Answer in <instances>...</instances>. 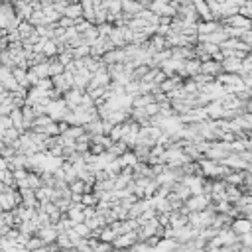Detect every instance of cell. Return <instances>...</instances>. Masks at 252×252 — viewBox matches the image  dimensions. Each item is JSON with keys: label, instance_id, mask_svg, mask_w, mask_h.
<instances>
[{"label": "cell", "instance_id": "6da1fadb", "mask_svg": "<svg viewBox=\"0 0 252 252\" xmlns=\"http://www.w3.org/2000/svg\"><path fill=\"white\" fill-rule=\"evenodd\" d=\"M45 244H56L58 242V236H59V231L56 225H47V227H39V231L36 233Z\"/></svg>", "mask_w": 252, "mask_h": 252}, {"label": "cell", "instance_id": "7a4b0ae2", "mask_svg": "<svg viewBox=\"0 0 252 252\" xmlns=\"http://www.w3.org/2000/svg\"><path fill=\"white\" fill-rule=\"evenodd\" d=\"M231 229H233L238 236L248 234V233H252V221H250L248 217H234L233 223H231Z\"/></svg>", "mask_w": 252, "mask_h": 252}, {"label": "cell", "instance_id": "3957f363", "mask_svg": "<svg viewBox=\"0 0 252 252\" xmlns=\"http://www.w3.org/2000/svg\"><path fill=\"white\" fill-rule=\"evenodd\" d=\"M136 242H138V231H130L126 234H120L113 244L115 248H132Z\"/></svg>", "mask_w": 252, "mask_h": 252}, {"label": "cell", "instance_id": "277c9868", "mask_svg": "<svg viewBox=\"0 0 252 252\" xmlns=\"http://www.w3.org/2000/svg\"><path fill=\"white\" fill-rule=\"evenodd\" d=\"M65 14H67L69 18H77V16L81 14V6H71V8L65 10Z\"/></svg>", "mask_w": 252, "mask_h": 252}, {"label": "cell", "instance_id": "5b68a950", "mask_svg": "<svg viewBox=\"0 0 252 252\" xmlns=\"http://www.w3.org/2000/svg\"><path fill=\"white\" fill-rule=\"evenodd\" d=\"M113 252H132V250L130 248H115Z\"/></svg>", "mask_w": 252, "mask_h": 252}]
</instances>
